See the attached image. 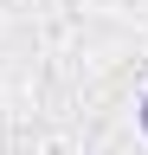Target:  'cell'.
<instances>
[{
  "label": "cell",
  "instance_id": "cell-1",
  "mask_svg": "<svg viewBox=\"0 0 148 155\" xmlns=\"http://www.w3.org/2000/svg\"><path fill=\"white\" fill-rule=\"evenodd\" d=\"M135 123H142V136H148V97H142V110H135Z\"/></svg>",
  "mask_w": 148,
  "mask_h": 155
}]
</instances>
